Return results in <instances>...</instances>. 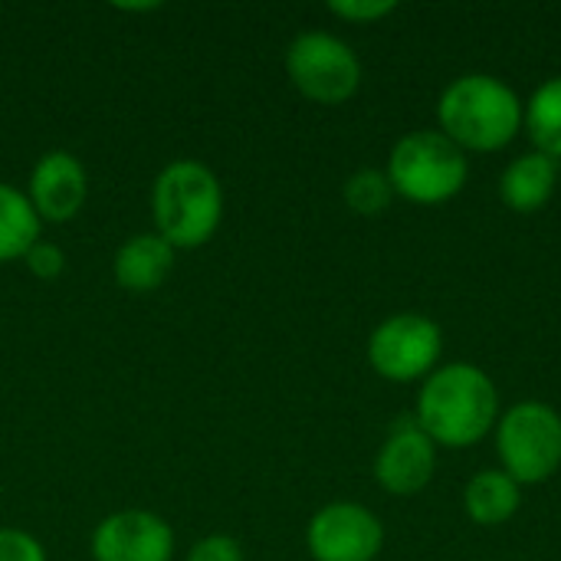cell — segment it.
I'll return each instance as SVG.
<instances>
[{
  "mask_svg": "<svg viewBox=\"0 0 561 561\" xmlns=\"http://www.w3.org/2000/svg\"><path fill=\"white\" fill-rule=\"evenodd\" d=\"M414 421L437 447H477L500 421L496 385L470 362L440 365L424 378Z\"/></svg>",
  "mask_w": 561,
  "mask_h": 561,
  "instance_id": "obj_1",
  "label": "cell"
},
{
  "mask_svg": "<svg viewBox=\"0 0 561 561\" xmlns=\"http://www.w3.org/2000/svg\"><path fill=\"white\" fill-rule=\"evenodd\" d=\"M523 99L490 72L454 79L437 102L440 131L460 151H503L523 128Z\"/></svg>",
  "mask_w": 561,
  "mask_h": 561,
  "instance_id": "obj_2",
  "label": "cell"
},
{
  "mask_svg": "<svg viewBox=\"0 0 561 561\" xmlns=\"http://www.w3.org/2000/svg\"><path fill=\"white\" fill-rule=\"evenodd\" d=\"M154 233L174 250H197L214 240L224 220L220 178L197 158L164 164L151 184Z\"/></svg>",
  "mask_w": 561,
  "mask_h": 561,
  "instance_id": "obj_3",
  "label": "cell"
},
{
  "mask_svg": "<svg viewBox=\"0 0 561 561\" xmlns=\"http://www.w3.org/2000/svg\"><path fill=\"white\" fill-rule=\"evenodd\" d=\"M385 174L394 197L411 204H447L463 191L470 161L444 131H411L391 148Z\"/></svg>",
  "mask_w": 561,
  "mask_h": 561,
  "instance_id": "obj_4",
  "label": "cell"
},
{
  "mask_svg": "<svg viewBox=\"0 0 561 561\" xmlns=\"http://www.w3.org/2000/svg\"><path fill=\"white\" fill-rule=\"evenodd\" d=\"M503 473L519 486H539L561 467V414L546 401H519L496 421Z\"/></svg>",
  "mask_w": 561,
  "mask_h": 561,
  "instance_id": "obj_5",
  "label": "cell"
},
{
  "mask_svg": "<svg viewBox=\"0 0 561 561\" xmlns=\"http://www.w3.org/2000/svg\"><path fill=\"white\" fill-rule=\"evenodd\" d=\"M286 76L309 102L342 105L362 85V59L345 39L325 30H306L286 46Z\"/></svg>",
  "mask_w": 561,
  "mask_h": 561,
  "instance_id": "obj_6",
  "label": "cell"
},
{
  "mask_svg": "<svg viewBox=\"0 0 561 561\" xmlns=\"http://www.w3.org/2000/svg\"><path fill=\"white\" fill-rule=\"evenodd\" d=\"M440 352H444L440 325L421 312L388 316L381 325H375V332L368 339L371 368L394 385L427 378L437 368Z\"/></svg>",
  "mask_w": 561,
  "mask_h": 561,
  "instance_id": "obj_7",
  "label": "cell"
},
{
  "mask_svg": "<svg viewBox=\"0 0 561 561\" xmlns=\"http://www.w3.org/2000/svg\"><path fill=\"white\" fill-rule=\"evenodd\" d=\"M381 546L385 526L362 503H329L306 526V549L316 561H375Z\"/></svg>",
  "mask_w": 561,
  "mask_h": 561,
  "instance_id": "obj_8",
  "label": "cell"
},
{
  "mask_svg": "<svg viewBox=\"0 0 561 561\" xmlns=\"http://www.w3.org/2000/svg\"><path fill=\"white\" fill-rule=\"evenodd\" d=\"M92 561H171L174 529L148 510H118L105 516L89 539Z\"/></svg>",
  "mask_w": 561,
  "mask_h": 561,
  "instance_id": "obj_9",
  "label": "cell"
},
{
  "mask_svg": "<svg viewBox=\"0 0 561 561\" xmlns=\"http://www.w3.org/2000/svg\"><path fill=\"white\" fill-rule=\"evenodd\" d=\"M437 470V444L417 427L414 417H398L388 431L378 457H375V480L391 496H414L421 493Z\"/></svg>",
  "mask_w": 561,
  "mask_h": 561,
  "instance_id": "obj_10",
  "label": "cell"
},
{
  "mask_svg": "<svg viewBox=\"0 0 561 561\" xmlns=\"http://www.w3.org/2000/svg\"><path fill=\"white\" fill-rule=\"evenodd\" d=\"M26 197L43 224H69L85 207L89 174L72 151L53 148L39 154V161L33 164Z\"/></svg>",
  "mask_w": 561,
  "mask_h": 561,
  "instance_id": "obj_11",
  "label": "cell"
},
{
  "mask_svg": "<svg viewBox=\"0 0 561 561\" xmlns=\"http://www.w3.org/2000/svg\"><path fill=\"white\" fill-rule=\"evenodd\" d=\"M178 250L154 230L128 237L112 260V276L125 293H154L174 270Z\"/></svg>",
  "mask_w": 561,
  "mask_h": 561,
  "instance_id": "obj_12",
  "label": "cell"
},
{
  "mask_svg": "<svg viewBox=\"0 0 561 561\" xmlns=\"http://www.w3.org/2000/svg\"><path fill=\"white\" fill-rule=\"evenodd\" d=\"M556 184H559V161L539 151H526L506 164L500 178V201L516 214H536L552 201Z\"/></svg>",
  "mask_w": 561,
  "mask_h": 561,
  "instance_id": "obj_13",
  "label": "cell"
},
{
  "mask_svg": "<svg viewBox=\"0 0 561 561\" xmlns=\"http://www.w3.org/2000/svg\"><path fill=\"white\" fill-rule=\"evenodd\" d=\"M523 506V486L503 470H480L463 490V510L477 526H503Z\"/></svg>",
  "mask_w": 561,
  "mask_h": 561,
  "instance_id": "obj_14",
  "label": "cell"
},
{
  "mask_svg": "<svg viewBox=\"0 0 561 561\" xmlns=\"http://www.w3.org/2000/svg\"><path fill=\"white\" fill-rule=\"evenodd\" d=\"M43 220L36 217L26 191L0 181V263L23 260L26 250L39 240Z\"/></svg>",
  "mask_w": 561,
  "mask_h": 561,
  "instance_id": "obj_15",
  "label": "cell"
},
{
  "mask_svg": "<svg viewBox=\"0 0 561 561\" xmlns=\"http://www.w3.org/2000/svg\"><path fill=\"white\" fill-rule=\"evenodd\" d=\"M523 125L539 154L561 158V76L546 79L523 105Z\"/></svg>",
  "mask_w": 561,
  "mask_h": 561,
  "instance_id": "obj_16",
  "label": "cell"
},
{
  "mask_svg": "<svg viewBox=\"0 0 561 561\" xmlns=\"http://www.w3.org/2000/svg\"><path fill=\"white\" fill-rule=\"evenodd\" d=\"M342 197H345L348 210H355L358 217H378V214H385V210L391 207L394 187H391V181H388L385 171H378V168H362V171H355V174L345 181Z\"/></svg>",
  "mask_w": 561,
  "mask_h": 561,
  "instance_id": "obj_17",
  "label": "cell"
},
{
  "mask_svg": "<svg viewBox=\"0 0 561 561\" xmlns=\"http://www.w3.org/2000/svg\"><path fill=\"white\" fill-rule=\"evenodd\" d=\"M0 561H49L46 549L36 536L13 529V526H0Z\"/></svg>",
  "mask_w": 561,
  "mask_h": 561,
  "instance_id": "obj_18",
  "label": "cell"
},
{
  "mask_svg": "<svg viewBox=\"0 0 561 561\" xmlns=\"http://www.w3.org/2000/svg\"><path fill=\"white\" fill-rule=\"evenodd\" d=\"M398 10L394 0H332L329 3V13L348 20V23H375V20H385Z\"/></svg>",
  "mask_w": 561,
  "mask_h": 561,
  "instance_id": "obj_19",
  "label": "cell"
},
{
  "mask_svg": "<svg viewBox=\"0 0 561 561\" xmlns=\"http://www.w3.org/2000/svg\"><path fill=\"white\" fill-rule=\"evenodd\" d=\"M23 263H26V270H30L36 279H56V276L66 270V253H62L56 243H49V240L39 237V240L26 250Z\"/></svg>",
  "mask_w": 561,
  "mask_h": 561,
  "instance_id": "obj_20",
  "label": "cell"
},
{
  "mask_svg": "<svg viewBox=\"0 0 561 561\" xmlns=\"http://www.w3.org/2000/svg\"><path fill=\"white\" fill-rule=\"evenodd\" d=\"M184 561H243V549H240V542H237L233 536L214 533V536L197 539V542L187 549Z\"/></svg>",
  "mask_w": 561,
  "mask_h": 561,
  "instance_id": "obj_21",
  "label": "cell"
}]
</instances>
